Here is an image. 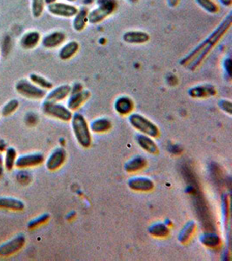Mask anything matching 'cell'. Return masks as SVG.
I'll use <instances>...</instances> for the list:
<instances>
[{"instance_id": "cell-1", "label": "cell", "mask_w": 232, "mask_h": 261, "mask_svg": "<svg viewBox=\"0 0 232 261\" xmlns=\"http://www.w3.org/2000/svg\"><path fill=\"white\" fill-rule=\"evenodd\" d=\"M231 24L232 16L231 14H229L205 41H202L191 54H188L187 56L180 61V65L187 67L191 71H195L202 64V61L206 60V57L208 56L212 49L218 44L223 36L230 29Z\"/></svg>"}, {"instance_id": "cell-2", "label": "cell", "mask_w": 232, "mask_h": 261, "mask_svg": "<svg viewBox=\"0 0 232 261\" xmlns=\"http://www.w3.org/2000/svg\"><path fill=\"white\" fill-rule=\"evenodd\" d=\"M72 127L77 143L83 148H89L92 145V134L86 119L81 113L72 114Z\"/></svg>"}, {"instance_id": "cell-3", "label": "cell", "mask_w": 232, "mask_h": 261, "mask_svg": "<svg viewBox=\"0 0 232 261\" xmlns=\"http://www.w3.org/2000/svg\"><path fill=\"white\" fill-rule=\"evenodd\" d=\"M118 8L116 0H97V7L88 13L90 24L101 23L112 15Z\"/></svg>"}, {"instance_id": "cell-4", "label": "cell", "mask_w": 232, "mask_h": 261, "mask_svg": "<svg viewBox=\"0 0 232 261\" xmlns=\"http://www.w3.org/2000/svg\"><path fill=\"white\" fill-rule=\"evenodd\" d=\"M129 122L136 130H139L142 134L147 135L151 138H158L159 136V129L146 117L138 113H131L129 117Z\"/></svg>"}, {"instance_id": "cell-5", "label": "cell", "mask_w": 232, "mask_h": 261, "mask_svg": "<svg viewBox=\"0 0 232 261\" xmlns=\"http://www.w3.org/2000/svg\"><path fill=\"white\" fill-rule=\"evenodd\" d=\"M42 111L46 115L54 119H60L61 121L68 122L72 119V111L60 103L45 100L42 105Z\"/></svg>"}, {"instance_id": "cell-6", "label": "cell", "mask_w": 232, "mask_h": 261, "mask_svg": "<svg viewBox=\"0 0 232 261\" xmlns=\"http://www.w3.org/2000/svg\"><path fill=\"white\" fill-rule=\"evenodd\" d=\"M15 89L19 95L30 99H42L46 96L45 90L42 89L27 80L18 81L16 84Z\"/></svg>"}, {"instance_id": "cell-7", "label": "cell", "mask_w": 232, "mask_h": 261, "mask_svg": "<svg viewBox=\"0 0 232 261\" xmlns=\"http://www.w3.org/2000/svg\"><path fill=\"white\" fill-rule=\"evenodd\" d=\"M26 243V238L23 233L16 235L9 241H6L0 245V257L9 258L14 255L24 248Z\"/></svg>"}, {"instance_id": "cell-8", "label": "cell", "mask_w": 232, "mask_h": 261, "mask_svg": "<svg viewBox=\"0 0 232 261\" xmlns=\"http://www.w3.org/2000/svg\"><path fill=\"white\" fill-rule=\"evenodd\" d=\"M47 10L51 15L66 18H73L77 14V12H78V8L76 6H72V5H70L68 3L59 2V1L56 3L48 6Z\"/></svg>"}, {"instance_id": "cell-9", "label": "cell", "mask_w": 232, "mask_h": 261, "mask_svg": "<svg viewBox=\"0 0 232 261\" xmlns=\"http://www.w3.org/2000/svg\"><path fill=\"white\" fill-rule=\"evenodd\" d=\"M45 156L40 152H33L28 154L21 155L16 160L15 167L18 169H26L31 167H36L44 163Z\"/></svg>"}, {"instance_id": "cell-10", "label": "cell", "mask_w": 232, "mask_h": 261, "mask_svg": "<svg viewBox=\"0 0 232 261\" xmlns=\"http://www.w3.org/2000/svg\"><path fill=\"white\" fill-rule=\"evenodd\" d=\"M66 161V151L62 147L55 149L45 161V166L49 171L54 172L60 169Z\"/></svg>"}, {"instance_id": "cell-11", "label": "cell", "mask_w": 232, "mask_h": 261, "mask_svg": "<svg viewBox=\"0 0 232 261\" xmlns=\"http://www.w3.org/2000/svg\"><path fill=\"white\" fill-rule=\"evenodd\" d=\"M66 40V33L56 31L49 33L42 39V45L46 49H56L62 45Z\"/></svg>"}, {"instance_id": "cell-12", "label": "cell", "mask_w": 232, "mask_h": 261, "mask_svg": "<svg viewBox=\"0 0 232 261\" xmlns=\"http://www.w3.org/2000/svg\"><path fill=\"white\" fill-rule=\"evenodd\" d=\"M150 39L149 34L143 31H128L123 35V40L130 45H143Z\"/></svg>"}, {"instance_id": "cell-13", "label": "cell", "mask_w": 232, "mask_h": 261, "mask_svg": "<svg viewBox=\"0 0 232 261\" xmlns=\"http://www.w3.org/2000/svg\"><path fill=\"white\" fill-rule=\"evenodd\" d=\"M91 97V92L88 90L83 89L80 92L70 93L67 107L70 110L75 111L82 107Z\"/></svg>"}, {"instance_id": "cell-14", "label": "cell", "mask_w": 232, "mask_h": 261, "mask_svg": "<svg viewBox=\"0 0 232 261\" xmlns=\"http://www.w3.org/2000/svg\"><path fill=\"white\" fill-rule=\"evenodd\" d=\"M189 95L192 98H207L217 94V90L210 84L194 86L189 90Z\"/></svg>"}, {"instance_id": "cell-15", "label": "cell", "mask_w": 232, "mask_h": 261, "mask_svg": "<svg viewBox=\"0 0 232 261\" xmlns=\"http://www.w3.org/2000/svg\"><path fill=\"white\" fill-rule=\"evenodd\" d=\"M128 187L136 192H150L153 190L154 183L152 179L144 177H135L128 181Z\"/></svg>"}, {"instance_id": "cell-16", "label": "cell", "mask_w": 232, "mask_h": 261, "mask_svg": "<svg viewBox=\"0 0 232 261\" xmlns=\"http://www.w3.org/2000/svg\"><path fill=\"white\" fill-rule=\"evenodd\" d=\"M41 41V35L37 31H31L24 33L20 39L21 47L24 50H33L39 45Z\"/></svg>"}, {"instance_id": "cell-17", "label": "cell", "mask_w": 232, "mask_h": 261, "mask_svg": "<svg viewBox=\"0 0 232 261\" xmlns=\"http://www.w3.org/2000/svg\"><path fill=\"white\" fill-rule=\"evenodd\" d=\"M71 93V86L69 85H62V86H57L51 92L48 93L45 101L49 102H54V103H59L60 101L66 99L69 97Z\"/></svg>"}, {"instance_id": "cell-18", "label": "cell", "mask_w": 232, "mask_h": 261, "mask_svg": "<svg viewBox=\"0 0 232 261\" xmlns=\"http://www.w3.org/2000/svg\"><path fill=\"white\" fill-rule=\"evenodd\" d=\"M114 107L117 113L120 115H128L134 110V102L130 97L121 96L117 98Z\"/></svg>"}, {"instance_id": "cell-19", "label": "cell", "mask_w": 232, "mask_h": 261, "mask_svg": "<svg viewBox=\"0 0 232 261\" xmlns=\"http://www.w3.org/2000/svg\"><path fill=\"white\" fill-rule=\"evenodd\" d=\"M25 205L21 199L12 197H0V209L12 212H21L24 210Z\"/></svg>"}, {"instance_id": "cell-20", "label": "cell", "mask_w": 232, "mask_h": 261, "mask_svg": "<svg viewBox=\"0 0 232 261\" xmlns=\"http://www.w3.org/2000/svg\"><path fill=\"white\" fill-rule=\"evenodd\" d=\"M137 142L141 148L147 151L150 154H158L159 152L158 146L152 138L144 134H137Z\"/></svg>"}, {"instance_id": "cell-21", "label": "cell", "mask_w": 232, "mask_h": 261, "mask_svg": "<svg viewBox=\"0 0 232 261\" xmlns=\"http://www.w3.org/2000/svg\"><path fill=\"white\" fill-rule=\"evenodd\" d=\"M88 13L89 11L86 7H81L78 9L77 14L73 17L72 27L76 32H82L85 29L88 22Z\"/></svg>"}, {"instance_id": "cell-22", "label": "cell", "mask_w": 232, "mask_h": 261, "mask_svg": "<svg viewBox=\"0 0 232 261\" xmlns=\"http://www.w3.org/2000/svg\"><path fill=\"white\" fill-rule=\"evenodd\" d=\"M80 48V45L77 41H70L63 45L59 53L60 60H71L72 58L78 53Z\"/></svg>"}, {"instance_id": "cell-23", "label": "cell", "mask_w": 232, "mask_h": 261, "mask_svg": "<svg viewBox=\"0 0 232 261\" xmlns=\"http://www.w3.org/2000/svg\"><path fill=\"white\" fill-rule=\"evenodd\" d=\"M147 166V161L142 156H137L129 161L125 164V172L129 173L139 172L141 170L144 169Z\"/></svg>"}, {"instance_id": "cell-24", "label": "cell", "mask_w": 232, "mask_h": 261, "mask_svg": "<svg viewBox=\"0 0 232 261\" xmlns=\"http://www.w3.org/2000/svg\"><path fill=\"white\" fill-rule=\"evenodd\" d=\"M112 126L110 119L101 118V119H97L93 120L90 124L89 127L91 132H93L95 134H104L110 130Z\"/></svg>"}, {"instance_id": "cell-25", "label": "cell", "mask_w": 232, "mask_h": 261, "mask_svg": "<svg viewBox=\"0 0 232 261\" xmlns=\"http://www.w3.org/2000/svg\"><path fill=\"white\" fill-rule=\"evenodd\" d=\"M196 225L194 221H190L185 225L182 229L179 235V241L180 243L186 244L190 241L192 236H193L195 230H196Z\"/></svg>"}, {"instance_id": "cell-26", "label": "cell", "mask_w": 232, "mask_h": 261, "mask_svg": "<svg viewBox=\"0 0 232 261\" xmlns=\"http://www.w3.org/2000/svg\"><path fill=\"white\" fill-rule=\"evenodd\" d=\"M17 150L14 147H7L6 150V154L4 158V166L5 169L7 171H12L15 167L16 160L18 158Z\"/></svg>"}, {"instance_id": "cell-27", "label": "cell", "mask_w": 232, "mask_h": 261, "mask_svg": "<svg viewBox=\"0 0 232 261\" xmlns=\"http://www.w3.org/2000/svg\"><path fill=\"white\" fill-rule=\"evenodd\" d=\"M200 241L204 246L210 247V248H217L222 243L220 237L212 231H209L206 234L202 235Z\"/></svg>"}, {"instance_id": "cell-28", "label": "cell", "mask_w": 232, "mask_h": 261, "mask_svg": "<svg viewBox=\"0 0 232 261\" xmlns=\"http://www.w3.org/2000/svg\"><path fill=\"white\" fill-rule=\"evenodd\" d=\"M150 234L156 238H166L170 235V228L164 223H157L149 227Z\"/></svg>"}, {"instance_id": "cell-29", "label": "cell", "mask_w": 232, "mask_h": 261, "mask_svg": "<svg viewBox=\"0 0 232 261\" xmlns=\"http://www.w3.org/2000/svg\"><path fill=\"white\" fill-rule=\"evenodd\" d=\"M29 80L34 85H36L37 86H39V87L45 90V91L52 89V87H53V84L51 83V81H48L47 79L41 76V75L32 73L29 76Z\"/></svg>"}, {"instance_id": "cell-30", "label": "cell", "mask_w": 232, "mask_h": 261, "mask_svg": "<svg viewBox=\"0 0 232 261\" xmlns=\"http://www.w3.org/2000/svg\"><path fill=\"white\" fill-rule=\"evenodd\" d=\"M197 5L210 14H216L219 12V7L213 0H196Z\"/></svg>"}, {"instance_id": "cell-31", "label": "cell", "mask_w": 232, "mask_h": 261, "mask_svg": "<svg viewBox=\"0 0 232 261\" xmlns=\"http://www.w3.org/2000/svg\"><path fill=\"white\" fill-rule=\"evenodd\" d=\"M18 107H19V102L18 99L16 98L11 99L4 105L2 109L0 111L1 115H3L4 117L12 115V113H15L16 111L18 110Z\"/></svg>"}, {"instance_id": "cell-32", "label": "cell", "mask_w": 232, "mask_h": 261, "mask_svg": "<svg viewBox=\"0 0 232 261\" xmlns=\"http://www.w3.org/2000/svg\"><path fill=\"white\" fill-rule=\"evenodd\" d=\"M45 0H32V13L35 18L41 17L43 12L45 11Z\"/></svg>"}, {"instance_id": "cell-33", "label": "cell", "mask_w": 232, "mask_h": 261, "mask_svg": "<svg viewBox=\"0 0 232 261\" xmlns=\"http://www.w3.org/2000/svg\"><path fill=\"white\" fill-rule=\"evenodd\" d=\"M50 220V214H44L42 215H39L33 220H31L30 222L28 223V228L34 229L39 227V226L44 225L45 223L47 222L48 220Z\"/></svg>"}, {"instance_id": "cell-34", "label": "cell", "mask_w": 232, "mask_h": 261, "mask_svg": "<svg viewBox=\"0 0 232 261\" xmlns=\"http://www.w3.org/2000/svg\"><path fill=\"white\" fill-rule=\"evenodd\" d=\"M218 106H219V107L223 112H225V113H228L229 115H231L232 103L230 101L228 100V99H222V100L219 101Z\"/></svg>"}, {"instance_id": "cell-35", "label": "cell", "mask_w": 232, "mask_h": 261, "mask_svg": "<svg viewBox=\"0 0 232 261\" xmlns=\"http://www.w3.org/2000/svg\"><path fill=\"white\" fill-rule=\"evenodd\" d=\"M224 69H225L228 76L230 77L231 76V60H230V58H227L226 60H224Z\"/></svg>"}, {"instance_id": "cell-36", "label": "cell", "mask_w": 232, "mask_h": 261, "mask_svg": "<svg viewBox=\"0 0 232 261\" xmlns=\"http://www.w3.org/2000/svg\"><path fill=\"white\" fill-rule=\"evenodd\" d=\"M5 171V166H4V158L2 153L0 152V177H2Z\"/></svg>"}, {"instance_id": "cell-37", "label": "cell", "mask_w": 232, "mask_h": 261, "mask_svg": "<svg viewBox=\"0 0 232 261\" xmlns=\"http://www.w3.org/2000/svg\"><path fill=\"white\" fill-rule=\"evenodd\" d=\"M219 2H220L223 6H227V7H229V6L232 5V0H219Z\"/></svg>"}, {"instance_id": "cell-38", "label": "cell", "mask_w": 232, "mask_h": 261, "mask_svg": "<svg viewBox=\"0 0 232 261\" xmlns=\"http://www.w3.org/2000/svg\"><path fill=\"white\" fill-rule=\"evenodd\" d=\"M179 3V0H168V4L170 7H176Z\"/></svg>"}, {"instance_id": "cell-39", "label": "cell", "mask_w": 232, "mask_h": 261, "mask_svg": "<svg viewBox=\"0 0 232 261\" xmlns=\"http://www.w3.org/2000/svg\"><path fill=\"white\" fill-rule=\"evenodd\" d=\"M45 5H47V6H50V5H52V4L56 3L57 2V0H45Z\"/></svg>"}, {"instance_id": "cell-40", "label": "cell", "mask_w": 232, "mask_h": 261, "mask_svg": "<svg viewBox=\"0 0 232 261\" xmlns=\"http://www.w3.org/2000/svg\"><path fill=\"white\" fill-rule=\"evenodd\" d=\"M128 1L130 3L132 4L137 3V2H138V0H128Z\"/></svg>"}, {"instance_id": "cell-41", "label": "cell", "mask_w": 232, "mask_h": 261, "mask_svg": "<svg viewBox=\"0 0 232 261\" xmlns=\"http://www.w3.org/2000/svg\"><path fill=\"white\" fill-rule=\"evenodd\" d=\"M66 1H67V2H75L76 0H66Z\"/></svg>"}, {"instance_id": "cell-42", "label": "cell", "mask_w": 232, "mask_h": 261, "mask_svg": "<svg viewBox=\"0 0 232 261\" xmlns=\"http://www.w3.org/2000/svg\"><path fill=\"white\" fill-rule=\"evenodd\" d=\"M0 115H1V113H0Z\"/></svg>"}]
</instances>
